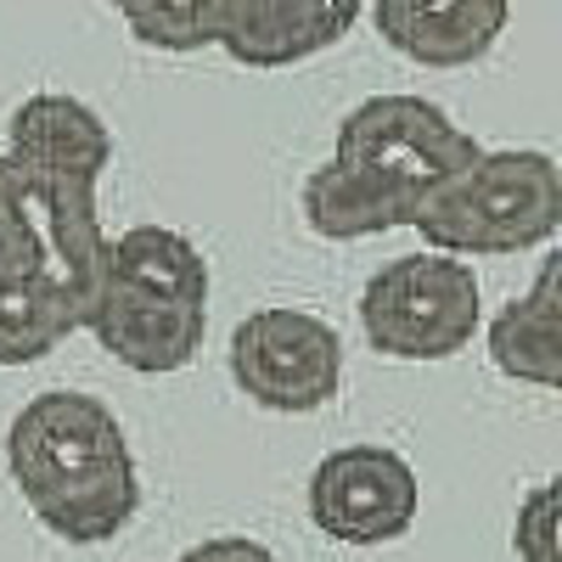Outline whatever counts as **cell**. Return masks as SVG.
<instances>
[{
    "instance_id": "obj_4",
    "label": "cell",
    "mask_w": 562,
    "mask_h": 562,
    "mask_svg": "<svg viewBox=\"0 0 562 562\" xmlns=\"http://www.w3.org/2000/svg\"><path fill=\"white\" fill-rule=\"evenodd\" d=\"M479 321V276L445 248L400 254L360 288V333L389 360H450L473 344Z\"/></svg>"
},
{
    "instance_id": "obj_11",
    "label": "cell",
    "mask_w": 562,
    "mask_h": 562,
    "mask_svg": "<svg viewBox=\"0 0 562 562\" xmlns=\"http://www.w3.org/2000/svg\"><path fill=\"white\" fill-rule=\"evenodd\" d=\"M7 153L52 169V175H85L102 180L113 164V135L97 119V108H85L79 97H63V90H34V97L18 102V113L7 119Z\"/></svg>"
},
{
    "instance_id": "obj_13",
    "label": "cell",
    "mask_w": 562,
    "mask_h": 562,
    "mask_svg": "<svg viewBox=\"0 0 562 562\" xmlns=\"http://www.w3.org/2000/svg\"><path fill=\"white\" fill-rule=\"evenodd\" d=\"M299 203H304L310 231H315V237H326V243L383 237V231L411 225V214H416V203L400 198L394 186L371 180V175H360V169H349L338 158H326L321 169H310Z\"/></svg>"
},
{
    "instance_id": "obj_8",
    "label": "cell",
    "mask_w": 562,
    "mask_h": 562,
    "mask_svg": "<svg viewBox=\"0 0 562 562\" xmlns=\"http://www.w3.org/2000/svg\"><path fill=\"white\" fill-rule=\"evenodd\" d=\"M85 333H97V344L140 371V378H169V371H186L203 349L209 333V304H186V299H158L124 288V281H102V299L90 310Z\"/></svg>"
},
{
    "instance_id": "obj_9",
    "label": "cell",
    "mask_w": 562,
    "mask_h": 562,
    "mask_svg": "<svg viewBox=\"0 0 562 562\" xmlns=\"http://www.w3.org/2000/svg\"><path fill=\"white\" fill-rule=\"evenodd\" d=\"M366 0H220L214 45L243 68H293L360 23Z\"/></svg>"
},
{
    "instance_id": "obj_19",
    "label": "cell",
    "mask_w": 562,
    "mask_h": 562,
    "mask_svg": "<svg viewBox=\"0 0 562 562\" xmlns=\"http://www.w3.org/2000/svg\"><path fill=\"white\" fill-rule=\"evenodd\" d=\"M113 7H119V0H113Z\"/></svg>"
},
{
    "instance_id": "obj_18",
    "label": "cell",
    "mask_w": 562,
    "mask_h": 562,
    "mask_svg": "<svg viewBox=\"0 0 562 562\" xmlns=\"http://www.w3.org/2000/svg\"><path fill=\"white\" fill-rule=\"evenodd\" d=\"M175 562H276V557H270V546H259L248 535H214L192 551H180Z\"/></svg>"
},
{
    "instance_id": "obj_15",
    "label": "cell",
    "mask_w": 562,
    "mask_h": 562,
    "mask_svg": "<svg viewBox=\"0 0 562 562\" xmlns=\"http://www.w3.org/2000/svg\"><path fill=\"white\" fill-rule=\"evenodd\" d=\"M74 333L68 315L45 299L34 281L0 265V366H29L45 360L63 338Z\"/></svg>"
},
{
    "instance_id": "obj_16",
    "label": "cell",
    "mask_w": 562,
    "mask_h": 562,
    "mask_svg": "<svg viewBox=\"0 0 562 562\" xmlns=\"http://www.w3.org/2000/svg\"><path fill=\"white\" fill-rule=\"evenodd\" d=\"M119 18L153 52H203L220 29V0H119Z\"/></svg>"
},
{
    "instance_id": "obj_7",
    "label": "cell",
    "mask_w": 562,
    "mask_h": 562,
    "mask_svg": "<svg viewBox=\"0 0 562 562\" xmlns=\"http://www.w3.org/2000/svg\"><path fill=\"white\" fill-rule=\"evenodd\" d=\"M310 524L338 546H389L416 524V473L400 450L344 445L310 473Z\"/></svg>"
},
{
    "instance_id": "obj_5",
    "label": "cell",
    "mask_w": 562,
    "mask_h": 562,
    "mask_svg": "<svg viewBox=\"0 0 562 562\" xmlns=\"http://www.w3.org/2000/svg\"><path fill=\"white\" fill-rule=\"evenodd\" d=\"M231 383L254 405L304 416L338 400L344 389V338L315 310H254L231 333Z\"/></svg>"
},
{
    "instance_id": "obj_17",
    "label": "cell",
    "mask_w": 562,
    "mask_h": 562,
    "mask_svg": "<svg viewBox=\"0 0 562 562\" xmlns=\"http://www.w3.org/2000/svg\"><path fill=\"white\" fill-rule=\"evenodd\" d=\"M512 551L518 562H557V484H535L512 524Z\"/></svg>"
},
{
    "instance_id": "obj_10",
    "label": "cell",
    "mask_w": 562,
    "mask_h": 562,
    "mask_svg": "<svg viewBox=\"0 0 562 562\" xmlns=\"http://www.w3.org/2000/svg\"><path fill=\"white\" fill-rule=\"evenodd\" d=\"M512 0H371L383 45L422 68H467L506 34Z\"/></svg>"
},
{
    "instance_id": "obj_2",
    "label": "cell",
    "mask_w": 562,
    "mask_h": 562,
    "mask_svg": "<svg viewBox=\"0 0 562 562\" xmlns=\"http://www.w3.org/2000/svg\"><path fill=\"white\" fill-rule=\"evenodd\" d=\"M0 265L52 299L74 333H85L108 281V231L97 214V180L52 175L23 158H0Z\"/></svg>"
},
{
    "instance_id": "obj_3",
    "label": "cell",
    "mask_w": 562,
    "mask_h": 562,
    "mask_svg": "<svg viewBox=\"0 0 562 562\" xmlns=\"http://www.w3.org/2000/svg\"><path fill=\"white\" fill-rule=\"evenodd\" d=\"M557 225H562V169L557 158L529 147H501V153L479 147L411 214V231H422V243L461 259L524 254L535 243H551Z\"/></svg>"
},
{
    "instance_id": "obj_6",
    "label": "cell",
    "mask_w": 562,
    "mask_h": 562,
    "mask_svg": "<svg viewBox=\"0 0 562 562\" xmlns=\"http://www.w3.org/2000/svg\"><path fill=\"white\" fill-rule=\"evenodd\" d=\"M473 153L479 140L461 124H450V113L428 97H366L338 124V147H333L338 164L394 186L411 203H422Z\"/></svg>"
},
{
    "instance_id": "obj_1",
    "label": "cell",
    "mask_w": 562,
    "mask_h": 562,
    "mask_svg": "<svg viewBox=\"0 0 562 562\" xmlns=\"http://www.w3.org/2000/svg\"><path fill=\"white\" fill-rule=\"evenodd\" d=\"M7 473L23 506L68 546L124 535L140 506L135 456L113 405L79 389H45L12 416Z\"/></svg>"
},
{
    "instance_id": "obj_14",
    "label": "cell",
    "mask_w": 562,
    "mask_h": 562,
    "mask_svg": "<svg viewBox=\"0 0 562 562\" xmlns=\"http://www.w3.org/2000/svg\"><path fill=\"white\" fill-rule=\"evenodd\" d=\"M108 276L158 299L209 304V259L169 225H130L124 237H108Z\"/></svg>"
},
{
    "instance_id": "obj_12",
    "label": "cell",
    "mask_w": 562,
    "mask_h": 562,
    "mask_svg": "<svg viewBox=\"0 0 562 562\" xmlns=\"http://www.w3.org/2000/svg\"><path fill=\"white\" fill-rule=\"evenodd\" d=\"M484 344H490V360L501 378L529 383V389L562 383V254L557 248L540 259L535 288L490 321Z\"/></svg>"
}]
</instances>
